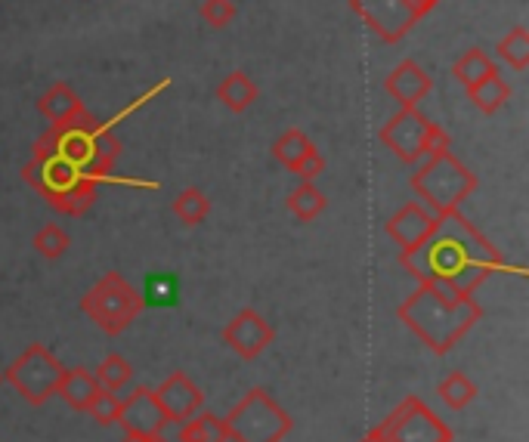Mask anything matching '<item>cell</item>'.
<instances>
[{"instance_id": "19", "label": "cell", "mask_w": 529, "mask_h": 442, "mask_svg": "<svg viewBox=\"0 0 529 442\" xmlns=\"http://www.w3.org/2000/svg\"><path fill=\"white\" fill-rule=\"evenodd\" d=\"M257 96H260V90H257V84H254L245 72L226 75V78L220 81V87H217V99L223 102L229 112H236V115L248 112L254 102H257Z\"/></svg>"}, {"instance_id": "10", "label": "cell", "mask_w": 529, "mask_h": 442, "mask_svg": "<svg viewBox=\"0 0 529 442\" xmlns=\"http://www.w3.org/2000/svg\"><path fill=\"white\" fill-rule=\"evenodd\" d=\"M350 10L384 44H400L421 19L412 0H350Z\"/></svg>"}, {"instance_id": "29", "label": "cell", "mask_w": 529, "mask_h": 442, "mask_svg": "<svg viewBox=\"0 0 529 442\" xmlns=\"http://www.w3.org/2000/svg\"><path fill=\"white\" fill-rule=\"evenodd\" d=\"M69 248H72V238L59 223H47L35 232V251L47 260H59Z\"/></svg>"}, {"instance_id": "3", "label": "cell", "mask_w": 529, "mask_h": 442, "mask_svg": "<svg viewBox=\"0 0 529 442\" xmlns=\"http://www.w3.org/2000/svg\"><path fill=\"white\" fill-rule=\"evenodd\" d=\"M412 189L421 198V204L431 214H452L465 204L474 189H477V177L471 174V167L455 158V152L437 149L427 155V161L412 174Z\"/></svg>"}, {"instance_id": "15", "label": "cell", "mask_w": 529, "mask_h": 442, "mask_svg": "<svg viewBox=\"0 0 529 442\" xmlns=\"http://www.w3.org/2000/svg\"><path fill=\"white\" fill-rule=\"evenodd\" d=\"M434 226H437V214L427 211L421 201H409V204H403V208L384 223V232H387L403 251H412L415 245H421L424 238L431 235ZM403 251H400V254H403Z\"/></svg>"}, {"instance_id": "18", "label": "cell", "mask_w": 529, "mask_h": 442, "mask_svg": "<svg viewBox=\"0 0 529 442\" xmlns=\"http://www.w3.org/2000/svg\"><path fill=\"white\" fill-rule=\"evenodd\" d=\"M84 109V102L78 99V93L69 87V84H53L41 99H38V112L50 121V124H62V121H69L75 112Z\"/></svg>"}, {"instance_id": "24", "label": "cell", "mask_w": 529, "mask_h": 442, "mask_svg": "<svg viewBox=\"0 0 529 442\" xmlns=\"http://www.w3.org/2000/svg\"><path fill=\"white\" fill-rule=\"evenodd\" d=\"M211 214V198L208 192H202L198 186H189V189H180L177 198H174V217L183 223V226H198L205 223Z\"/></svg>"}, {"instance_id": "12", "label": "cell", "mask_w": 529, "mask_h": 442, "mask_svg": "<svg viewBox=\"0 0 529 442\" xmlns=\"http://www.w3.org/2000/svg\"><path fill=\"white\" fill-rule=\"evenodd\" d=\"M118 424L124 427L127 436H143V439H155L161 436V430L168 427V415L155 399V390L149 387H134L127 399H121V415Z\"/></svg>"}, {"instance_id": "21", "label": "cell", "mask_w": 529, "mask_h": 442, "mask_svg": "<svg viewBox=\"0 0 529 442\" xmlns=\"http://www.w3.org/2000/svg\"><path fill=\"white\" fill-rule=\"evenodd\" d=\"M468 99L474 102V109L483 115H495L505 102L511 99V87L505 84V78L499 72L486 75L483 81H477L474 87H468Z\"/></svg>"}, {"instance_id": "8", "label": "cell", "mask_w": 529, "mask_h": 442, "mask_svg": "<svg viewBox=\"0 0 529 442\" xmlns=\"http://www.w3.org/2000/svg\"><path fill=\"white\" fill-rule=\"evenodd\" d=\"M62 374H65V365L44 344H31L4 371V381H10V387H16V393L28 405H44L56 396Z\"/></svg>"}, {"instance_id": "30", "label": "cell", "mask_w": 529, "mask_h": 442, "mask_svg": "<svg viewBox=\"0 0 529 442\" xmlns=\"http://www.w3.org/2000/svg\"><path fill=\"white\" fill-rule=\"evenodd\" d=\"M177 291H180L177 276H171V272H158V276L146 279V291H140V294H143L146 306H174Z\"/></svg>"}, {"instance_id": "4", "label": "cell", "mask_w": 529, "mask_h": 442, "mask_svg": "<svg viewBox=\"0 0 529 442\" xmlns=\"http://www.w3.org/2000/svg\"><path fill=\"white\" fill-rule=\"evenodd\" d=\"M22 180L41 198H47V204L59 214L81 217L96 204V180L84 177L78 167L62 161L59 155L31 158L22 167Z\"/></svg>"}, {"instance_id": "11", "label": "cell", "mask_w": 529, "mask_h": 442, "mask_svg": "<svg viewBox=\"0 0 529 442\" xmlns=\"http://www.w3.org/2000/svg\"><path fill=\"white\" fill-rule=\"evenodd\" d=\"M273 340H276L273 325L263 319L257 310H251V306L239 310L233 319L226 322V328H223V344L233 350L239 359H245V362L257 359L263 350L273 344Z\"/></svg>"}, {"instance_id": "22", "label": "cell", "mask_w": 529, "mask_h": 442, "mask_svg": "<svg viewBox=\"0 0 529 442\" xmlns=\"http://www.w3.org/2000/svg\"><path fill=\"white\" fill-rule=\"evenodd\" d=\"M492 72H499V68H495L492 56H489L486 50H480V47L465 50V53H461V56L452 62V75H455V81L465 87V90L474 87L477 81H483V78L492 75Z\"/></svg>"}, {"instance_id": "6", "label": "cell", "mask_w": 529, "mask_h": 442, "mask_svg": "<svg viewBox=\"0 0 529 442\" xmlns=\"http://www.w3.org/2000/svg\"><path fill=\"white\" fill-rule=\"evenodd\" d=\"M223 424L233 442H282L294 427L291 415L263 387L248 390L229 408Z\"/></svg>"}, {"instance_id": "14", "label": "cell", "mask_w": 529, "mask_h": 442, "mask_svg": "<svg viewBox=\"0 0 529 442\" xmlns=\"http://www.w3.org/2000/svg\"><path fill=\"white\" fill-rule=\"evenodd\" d=\"M155 399L164 408L168 421H177V424H183L192 415H198V408H202V402H205L202 390L195 387V381L189 378L186 371H174L171 378L155 390Z\"/></svg>"}, {"instance_id": "9", "label": "cell", "mask_w": 529, "mask_h": 442, "mask_svg": "<svg viewBox=\"0 0 529 442\" xmlns=\"http://www.w3.org/2000/svg\"><path fill=\"white\" fill-rule=\"evenodd\" d=\"M378 442H452V430L418 396H406L393 412L369 430Z\"/></svg>"}, {"instance_id": "32", "label": "cell", "mask_w": 529, "mask_h": 442, "mask_svg": "<svg viewBox=\"0 0 529 442\" xmlns=\"http://www.w3.org/2000/svg\"><path fill=\"white\" fill-rule=\"evenodd\" d=\"M236 4L233 0H202V7H198V16H202V22L205 25H211V28H226L229 22L236 19Z\"/></svg>"}, {"instance_id": "31", "label": "cell", "mask_w": 529, "mask_h": 442, "mask_svg": "<svg viewBox=\"0 0 529 442\" xmlns=\"http://www.w3.org/2000/svg\"><path fill=\"white\" fill-rule=\"evenodd\" d=\"M87 415L96 421V424H103V427H112L118 424V415H121V396L112 393V390H103L99 387V393L90 399L87 405Z\"/></svg>"}, {"instance_id": "16", "label": "cell", "mask_w": 529, "mask_h": 442, "mask_svg": "<svg viewBox=\"0 0 529 442\" xmlns=\"http://www.w3.org/2000/svg\"><path fill=\"white\" fill-rule=\"evenodd\" d=\"M118 155H121V140L112 133L109 124H99L96 133H93V152H90V161H87V167H84V174L99 183L103 177L112 174V167H115Z\"/></svg>"}, {"instance_id": "35", "label": "cell", "mask_w": 529, "mask_h": 442, "mask_svg": "<svg viewBox=\"0 0 529 442\" xmlns=\"http://www.w3.org/2000/svg\"><path fill=\"white\" fill-rule=\"evenodd\" d=\"M359 442H378V439H372V436H369V433H366V436H362V439H359Z\"/></svg>"}, {"instance_id": "25", "label": "cell", "mask_w": 529, "mask_h": 442, "mask_svg": "<svg viewBox=\"0 0 529 442\" xmlns=\"http://www.w3.org/2000/svg\"><path fill=\"white\" fill-rule=\"evenodd\" d=\"M325 195L316 183H301L297 189H291L288 195V211L301 220V223H313L322 211H325Z\"/></svg>"}, {"instance_id": "2", "label": "cell", "mask_w": 529, "mask_h": 442, "mask_svg": "<svg viewBox=\"0 0 529 442\" xmlns=\"http://www.w3.org/2000/svg\"><path fill=\"white\" fill-rule=\"evenodd\" d=\"M396 316L427 350L446 356L483 319V306L474 294H455L443 285L421 282L418 291L400 303Z\"/></svg>"}, {"instance_id": "27", "label": "cell", "mask_w": 529, "mask_h": 442, "mask_svg": "<svg viewBox=\"0 0 529 442\" xmlns=\"http://www.w3.org/2000/svg\"><path fill=\"white\" fill-rule=\"evenodd\" d=\"M495 53H499V59L505 65H511L514 72H526V65H529V31L523 25H514L499 41Z\"/></svg>"}, {"instance_id": "5", "label": "cell", "mask_w": 529, "mask_h": 442, "mask_svg": "<svg viewBox=\"0 0 529 442\" xmlns=\"http://www.w3.org/2000/svg\"><path fill=\"white\" fill-rule=\"evenodd\" d=\"M143 310H146L143 294L115 269L99 276L90 285V291L81 297V313L90 316V322H96V328L106 331L109 337H118L121 331H127L140 319Z\"/></svg>"}, {"instance_id": "20", "label": "cell", "mask_w": 529, "mask_h": 442, "mask_svg": "<svg viewBox=\"0 0 529 442\" xmlns=\"http://www.w3.org/2000/svg\"><path fill=\"white\" fill-rule=\"evenodd\" d=\"M316 152L313 140L304 133V130H297V127H288L279 140L273 143V155L282 167H288L291 174H297V167H301L310 155Z\"/></svg>"}, {"instance_id": "13", "label": "cell", "mask_w": 529, "mask_h": 442, "mask_svg": "<svg viewBox=\"0 0 529 442\" xmlns=\"http://www.w3.org/2000/svg\"><path fill=\"white\" fill-rule=\"evenodd\" d=\"M384 90L390 93V99H396V106L400 109H418L421 102L431 96L434 78L427 75L415 59H403L384 78Z\"/></svg>"}, {"instance_id": "23", "label": "cell", "mask_w": 529, "mask_h": 442, "mask_svg": "<svg viewBox=\"0 0 529 442\" xmlns=\"http://www.w3.org/2000/svg\"><path fill=\"white\" fill-rule=\"evenodd\" d=\"M177 442H229V436L223 418H217L214 412H202L180 424Z\"/></svg>"}, {"instance_id": "1", "label": "cell", "mask_w": 529, "mask_h": 442, "mask_svg": "<svg viewBox=\"0 0 529 442\" xmlns=\"http://www.w3.org/2000/svg\"><path fill=\"white\" fill-rule=\"evenodd\" d=\"M400 263L418 282H434L455 294H474L489 276L505 269V257L461 214H440L421 245L400 254Z\"/></svg>"}, {"instance_id": "33", "label": "cell", "mask_w": 529, "mask_h": 442, "mask_svg": "<svg viewBox=\"0 0 529 442\" xmlns=\"http://www.w3.org/2000/svg\"><path fill=\"white\" fill-rule=\"evenodd\" d=\"M322 170H325V158H322V155H319V149H316V152H313V155L301 164V167H297V177H301L304 183H313V180L322 174Z\"/></svg>"}, {"instance_id": "36", "label": "cell", "mask_w": 529, "mask_h": 442, "mask_svg": "<svg viewBox=\"0 0 529 442\" xmlns=\"http://www.w3.org/2000/svg\"><path fill=\"white\" fill-rule=\"evenodd\" d=\"M149 442H168V439H164V436H155V439H149Z\"/></svg>"}, {"instance_id": "28", "label": "cell", "mask_w": 529, "mask_h": 442, "mask_svg": "<svg viewBox=\"0 0 529 442\" xmlns=\"http://www.w3.org/2000/svg\"><path fill=\"white\" fill-rule=\"evenodd\" d=\"M96 374V384L103 387V390H124L130 384V378H134V368H130V362L118 353H109L103 362H99V368L93 371Z\"/></svg>"}, {"instance_id": "26", "label": "cell", "mask_w": 529, "mask_h": 442, "mask_svg": "<svg viewBox=\"0 0 529 442\" xmlns=\"http://www.w3.org/2000/svg\"><path fill=\"white\" fill-rule=\"evenodd\" d=\"M437 396L452 408V412H461V408H468L477 399V384L468 378L465 371H452V374H446V378L440 381Z\"/></svg>"}, {"instance_id": "7", "label": "cell", "mask_w": 529, "mask_h": 442, "mask_svg": "<svg viewBox=\"0 0 529 442\" xmlns=\"http://www.w3.org/2000/svg\"><path fill=\"white\" fill-rule=\"evenodd\" d=\"M378 140L403 164H418L431 152L446 149L449 133L440 124L427 121L418 109H400L387 124H381Z\"/></svg>"}, {"instance_id": "34", "label": "cell", "mask_w": 529, "mask_h": 442, "mask_svg": "<svg viewBox=\"0 0 529 442\" xmlns=\"http://www.w3.org/2000/svg\"><path fill=\"white\" fill-rule=\"evenodd\" d=\"M412 4H415V10H418V16H427V13H431L437 4H440V0H412Z\"/></svg>"}, {"instance_id": "37", "label": "cell", "mask_w": 529, "mask_h": 442, "mask_svg": "<svg viewBox=\"0 0 529 442\" xmlns=\"http://www.w3.org/2000/svg\"><path fill=\"white\" fill-rule=\"evenodd\" d=\"M0 384H4V371H0Z\"/></svg>"}, {"instance_id": "17", "label": "cell", "mask_w": 529, "mask_h": 442, "mask_svg": "<svg viewBox=\"0 0 529 442\" xmlns=\"http://www.w3.org/2000/svg\"><path fill=\"white\" fill-rule=\"evenodd\" d=\"M99 393V384H96V374L87 371V368H65L62 374V384L56 390V396H62L69 402L75 412H87L90 399Z\"/></svg>"}]
</instances>
